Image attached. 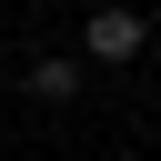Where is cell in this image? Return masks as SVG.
<instances>
[{"label":"cell","mask_w":161,"mask_h":161,"mask_svg":"<svg viewBox=\"0 0 161 161\" xmlns=\"http://www.w3.org/2000/svg\"><path fill=\"white\" fill-rule=\"evenodd\" d=\"M141 40H151V20H141V10H121V0H111V10H91V30H80V50H91V60H111V70H121Z\"/></svg>","instance_id":"6da1fadb"},{"label":"cell","mask_w":161,"mask_h":161,"mask_svg":"<svg viewBox=\"0 0 161 161\" xmlns=\"http://www.w3.org/2000/svg\"><path fill=\"white\" fill-rule=\"evenodd\" d=\"M30 91H40V101H70V91H80V60H30Z\"/></svg>","instance_id":"7a4b0ae2"}]
</instances>
